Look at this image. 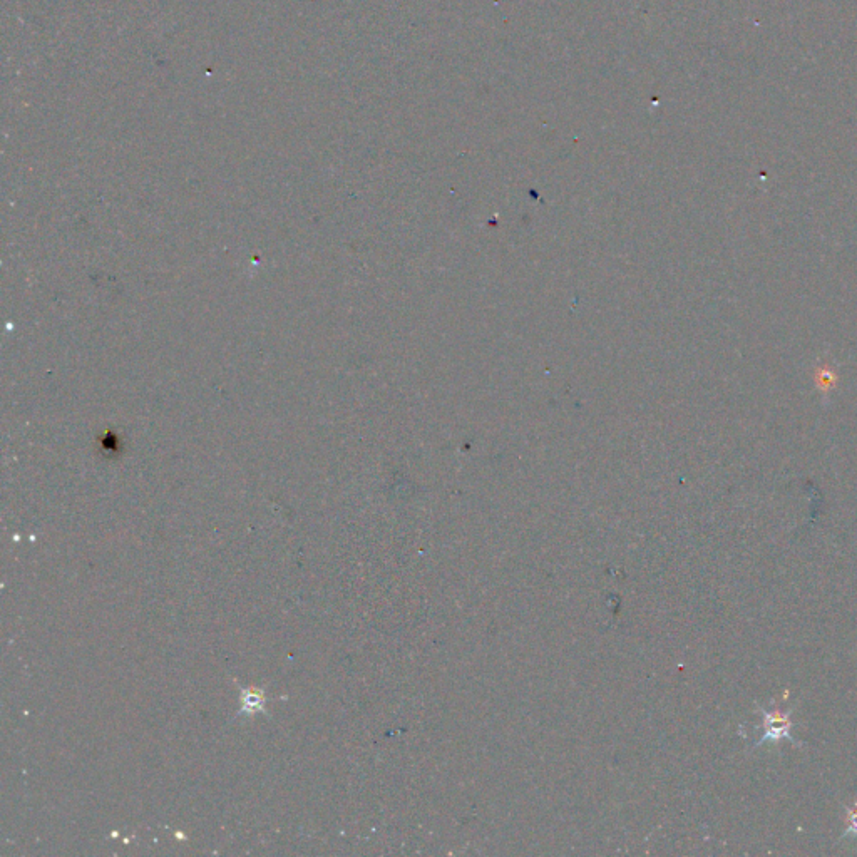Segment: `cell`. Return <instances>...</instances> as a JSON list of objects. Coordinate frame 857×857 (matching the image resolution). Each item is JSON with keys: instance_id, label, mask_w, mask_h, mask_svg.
Wrapping results in <instances>:
<instances>
[{"instance_id": "obj_1", "label": "cell", "mask_w": 857, "mask_h": 857, "mask_svg": "<svg viewBox=\"0 0 857 857\" xmlns=\"http://www.w3.org/2000/svg\"><path fill=\"white\" fill-rule=\"evenodd\" d=\"M243 697V714H255V712H260L263 709V702H265V698H263V693L258 692V690H245L242 693Z\"/></svg>"}]
</instances>
